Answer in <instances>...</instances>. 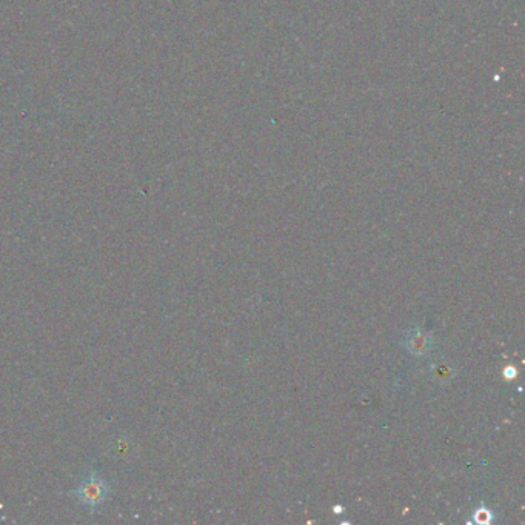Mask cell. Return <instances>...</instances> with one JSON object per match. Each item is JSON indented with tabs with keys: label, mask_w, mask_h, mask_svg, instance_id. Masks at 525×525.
Masks as SVG:
<instances>
[{
	"label": "cell",
	"mask_w": 525,
	"mask_h": 525,
	"mask_svg": "<svg viewBox=\"0 0 525 525\" xmlns=\"http://www.w3.org/2000/svg\"><path fill=\"white\" fill-rule=\"evenodd\" d=\"M73 493L79 503L88 507L91 512H98V508L109 498L111 485L100 474L90 473L84 477Z\"/></svg>",
	"instance_id": "1"
},
{
	"label": "cell",
	"mask_w": 525,
	"mask_h": 525,
	"mask_svg": "<svg viewBox=\"0 0 525 525\" xmlns=\"http://www.w3.org/2000/svg\"><path fill=\"white\" fill-rule=\"evenodd\" d=\"M407 347L413 354L423 356L428 352L430 347H432V339L423 331H413L407 338Z\"/></svg>",
	"instance_id": "2"
},
{
	"label": "cell",
	"mask_w": 525,
	"mask_h": 525,
	"mask_svg": "<svg viewBox=\"0 0 525 525\" xmlns=\"http://www.w3.org/2000/svg\"><path fill=\"white\" fill-rule=\"evenodd\" d=\"M491 521H493V513L489 510V508L481 507V508H477V510L474 512V522L476 524L487 525Z\"/></svg>",
	"instance_id": "3"
},
{
	"label": "cell",
	"mask_w": 525,
	"mask_h": 525,
	"mask_svg": "<svg viewBox=\"0 0 525 525\" xmlns=\"http://www.w3.org/2000/svg\"><path fill=\"white\" fill-rule=\"evenodd\" d=\"M434 371H437L436 378H451L450 368H445L444 365H434Z\"/></svg>",
	"instance_id": "4"
},
{
	"label": "cell",
	"mask_w": 525,
	"mask_h": 525,
	"mask_svg": "<svg viewBox=\"0 0 525 525\" xmlns=\"http://www.w3.org/2000/svg\"><path fill=\"white\" fill-rule=\"evenodd\" d=\"M504 376H505L507 379H514V376H516V368H513V367H507L505 371H504Z\"/></svg>",
	"instance_id": "5"
},
{
	"label": "cell",
	"mask_w": 525,
	"mask_h": 525,
	"mask_svg": "<svg viewBox=\"0 0 525 525\" xmlns=\"http://www.w3.org/2000/svg\"><path fill=\"white\" fill-rule=\"evenodd\" d=\"M334 512H336V514H339V512H342V507L340 508L336 507V508H334Z\"/></svg>",
	"instance_id": "6"
}]
</instances>
